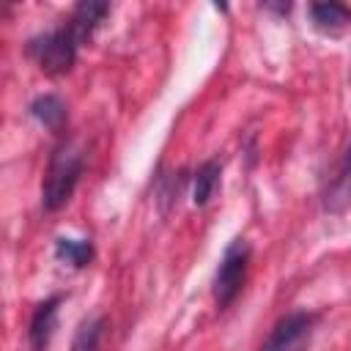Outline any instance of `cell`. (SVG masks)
Returning <instances> with one entry per match:
<instances>
[{"instance_id":"6da1fadb","label":"cell","mask_w":351,"mask_h":351,"mask_svg":"<svg viewBox=\"0 0 351 351\" xmlns=\"http://www.w3.org/2000/svg\"><path fill=\"white\" fill-rule=\"evenodd\" d=\"M85 167V154L77 140H60L47 162V173L41 181V206L47 211H58L66 206L77 189V181Z\"/></svg>"},{"instance_id":"7a4b0ae2","label":"cell","mask_w":351,"mask_h":351,"mask_svg":"<svg viewBox=\"0 0 351 351\" xmlns=\"http://www.w3.org/2000/svg\"><path fill=\"white\" fill-rule=\"evenodd\" d=\"M80 38L74 36V30L69 25L63 27H55V30H47V33H38L27 41V55L38 63V69L44 74H66L74 60H77V49H80Z\"/></svg>"},{"instance_id":"3957f363","label":"cell","mask_w":351,"mask_h":351,"mask_svg":"<svg viewBox=\"0 0 351 351\" xmlns=\"http://www.w3.org/2000/svg\"><path fill=\"white\" fill-rule=\"evenodd\" d=\"M247 266H250V244L244 239H233L217 266L214 282H211V296L214 304L219 310H225L244 288V277H247Z\"/></svg>"},{"instance_id":"277c9868","label":"cell","mask_w":351,"mask_h":351,"mask_svg":"<svg viewBox=\"0 0 351 351\" xmlns=\"http://www.w3.org/2000/svg\"><path fill=\"white\" fill-rule=\"evenodd\" d=\"M313 326H315V315L313 313H304V310H293L288 315H282L269 337L261 343L258 351H302L304 343L310 340L313 335Z\"/></svg>"},{"instance_id":"5b68a950","label":"cell","mask_w":351,"mask_h":351,"mask_svg":"<svg viewBox=\"0 0 351 351\" xmlns=\"http://www.w3.org/2000/svg\"><path fill=\"white\" fill-rule=\"evenodd\" d=\"M63 302V296H49L44 299L33 315H30V324H27V343H30V351H44L52 340V332L58 326V304Z\"/></svg>"},{"instance_id":"8992f818","label":"cell","mask_w":351,"mask_h":351,"mask_svg":"<svg viewBox=\"0 0 351 351\" xmlns=\"http://www.w3.org/2000/svg\"><path fill=\"white\" fill-rule=\"evenodd\" d=\"M110 14V3H99V0H82L74 5L71 16H69V27L74 30V36L80 38V44H85L93 30L101 25V19Z\"/></svg>"},{"instance_id":"52a82bcc","label":"cell","mask_w":351,"mask_h":351,"mask_svg":"<svg viewBox=\"0 0 351 351\" xmlns=\"http://www.w3.org/2000/svg\"><path fill=\"white\" fill-rule=\"evenodd\" d=\"M324 206H326V211H335V214L343 211L346 206H351V143H348V148L340 159V167L332 178L329 189H326Z\"/></svg>"},{"instance_id":"ba28073f","label":"cell","mask_w":351,"mask_h":351,"mask_svg":"<svg viewBox=\"0 0 351 351\" xmlns=\"http://www.w3.org/2000/svg\"><path fill=\"white\" fill-rule=\"evenodd\" d=\"M310 19H313V25L318 30L337 33V30H343V27L351 25V8L343 5V3H335V0H329V3H313L310 5Z\"/></svg>"},{"instance_id":"9c48e42d","label":"cell","mask_w":351,"mask_h":351,"mask_svg":"<svg viewBox=\"0 0 351 351\" xmlns=\"http://www.w3.org/2000/svg\"><path fill=\"white\" fill-rule=\"evenodd\" d=\"M30 115H33L41 126H47V129H52V132H60L63 123H66V104H63L60 96H55V93H41V96H36V99L30 101Z\"/></svg>"},{"instance_id":"30bf717a","label":"cell","mask_w":351,"mask_h":351,"mask_svg":"<svg viewBox=\"0 0 351 351\" xmlns=\"http://www.w3.org/2000/svg\"><path fill=\"white\" fill-rule=\"evenodd\" d=\"M55 258L66 261L74 269H82L93 261V244L90 239H71V236H58L55 239Z\"/></svg>"},{"instance_id":"8fae6325","label":"cell","mask_w":351,"mask_h":351,"mask_svg":"<svg viewBox=\"0 0 351 351\" xmlns=\"http://www.w3.org/2000/svg\"><path fill=\"white\" fill-rule=\"evenodd\" d=\"M219 159H206L197 170H195V178H192V203L195 206H206L214 186L219 184Z\"/></svg>"},{"instance_id":"7c38bea8","label":"cell","mask_w":351,"mask_h":351,"mask_svg":"<svg viewBox=\"0 0 351 351\" xmlns=\"http://www.w3.org/2000/svg\"><path fill=\"white\" fill-rule=\"evenodd\" d=\"M104 315H93V318H85L71 340V351H99V343H101V335H104Z\"/></svg>"}]
</instances>
